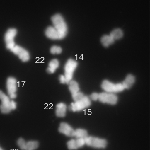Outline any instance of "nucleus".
Returning <instances> with one entry per match:
<instances>
[{
    "label": "nucleus",
    "mask_w": 150,
    "mask_h": 150,
    "mask_svg": "<svg viewBox=\"0 0 150 150\" xmlns=\"http://www.w3.org/2000/svg\"><path fill=\"white\" fill-rule=\"evenodd\" d=\"M118 100L115 94L105 91L98 93V100L102 103L114 105L117 103Z\"/></svg>",
    "instance_id": "nucleus-7"
},
{
    "label": "nucleus",
    "mask_w": 150,
    "mask_h": 150,
    "mask_svg": "<svg viewBox=\"0 0 150 150\" xmlns=\"http://www.w3.org/2000/svg\"><path fill=\"white\" fill-rule=\"evenodd\" d=\"M85 145L84 139H71L67 142L68 148L70 150H75L83 147Z\"/></svg>",
    "instance_id": "nucleus-12"
},
{
    "label": "nucleus",
    "mask_w": 150,
    "mask_h": 150,
    "mask_svg": "<svg viewBox=\"0 0 150 150\" xmlns=\"http://www.w3.org/2000/svg\"><path fill=\"white\" fill-rule=\"evenodd\" d=\"M59 80L60 83L62 84H67V82L66 78L64 75H60L59 78Z\"/></svg>",
    "instance_id": "nucleus-26"
},
{
    "label": "nucleus",
    "mask_w": 150,
    "mask_h": 150,
    "mask_svg": "<svg viewBox=\"0 0 150 150\" xmlns=\"http://www.w3.org/2000/svg\"><path fill=\"white\" fill-rule=\"evenodd\" d=\"M10 50L23 62H27L30 59V55L28 51L21 46L16 45Z\"/></svg>",
    "instance_id": "nucleus-10"
},
{
    "label": "nucleus",
    "mask_w": 150,
    "mask_h": 150,
    "mask_svg": "<svg viewBox=\"0 0 150 150\" xmlns=\"http://www.w3.org/2000/svg\"><path fill=\"white\" fill-rule=\"evenodd\" d=\"M59 66V62L57 59H54L51 60L48 64L47 71L49 74H53L56 71Z\"/></svg>",
    "instance_id": "nucleus-17"
},
{
    "label": "nucleus",
    "mask_w": 150,
    "mask_h": 150,
    "mask_svg": "<svg viewBox=\"0 0 150 150\" xmlns=\"http://www.w3.org/2000/svg\"><path fill=\"white\" fill-rule=\"evenodd\" d=\"M68 84L69 88L71 95H74L80 91L79 85L76 81L71 80Z\"/></svg>",
    "instance_id": "nucleus-20"
},
{
    "label": "nucleus",
    "mask_w": 150,
    "mask_h": 150,
    "mask_svg": "<svg viewBox=\"0 0 150 150\" xmlns=\"http://www.w3.org/2000/svg\"><path fill=\"white\" fill-rule=\"evenodd\" d=\"M87 131L82 128H78L74 130V137L75 138L85 139L88 136Z\"/></svg>",
    "instance_id": "nucleus-18"
},
{
    "label": "nucleus",
    "mask_w": 150,
    "mask_h": 150,
    "mask_svg": "<svg viewBox=\"0 0 150 150\" xmlns=\"http://www.w3.org/2000/svg\"><path fill=\"white\" fill-rule=\"evenodd\" d=\"M100 42L104 47H108L112 44L115 40L110 34H105L100 38Z\"/></svg>",
    "instance_id": "nucleus-16"
},
{
    "label": "nucleus",
    "mask_w": 150,
    "mask_h": 150,
    "mask_svg": "<svg viewBox=\"0 0 150 150\" xmlns=\"http://www.w3.org/2000/svg\"><path fill=\"white\" fill-rule=\"evenodd\" d=\"M98 93L96 92L92 93L90 95V98L91 100L94 101L98 100Z\"/></svg>",
    "instance_id": "nucleus-25"
},
{
    "label": "nucleus",
    "mask_w": 150,
    "mask_h": 150,
    "mask_svg": "<svg viewBox=\"0 0 150 150\" xmlns=\"http://www.w3.org/2000/svg\"><path fill=\"white\" fill-rule=\"evenodd\" d=\"M17 30L14 28H9L4 35V40L6 48L11 50L16 45L14 41V38L17 33Z\"/></svg>",
    "instance_id": "nucleus-8"
},
{
    "label": "nucleus",
    "mask_w": 150,
    "mask_h": 150,
    "mask_svg": "<svg viewBox=\"0 0 150 150\" xmlns=\"http://www.w3.org/2000/svg\"><path fill=\"white\" fill-rule=\"evenodd\" d=\"M62 51L61 47L58 46L53 45L50 48V52L51 53L54 54H59L61 53Z\"/></svg>",
    "instance_id": "nucleus-23"
},
{
    "label": "nucleus",
    "mask_w": 150,
    "mask_h": 150,
    "mask_svg": "<svg viewBox=\"0 0 150 150\" xmlns=\"http://www.w3.org/2000/svg\"><path fill=\"white\" fill-rule=\"evenodd\" d=\"M67 107L66 105L63 103L57 104L56 106V115L59 117H64L66 114Z\"/></svg>",
    "instance_id": "nucleus-15"
},
{
    "label": "nucleus",
    "mask_w": 150,
    "mask_h": 150,
    "mask_svg": "<svg viewBox=\"0 0 150 150\" xmlns=\"http://www.w3.org/2000/svg\"><path fill=\"white\" fill-rule=\"evenodd\" d=\"M53 27L64 38L67 31V25L62 15L59 14L54 15L51 18Z\"/></svg>",
    "instance_id": "nucleus-2"
},
{
    "label": "nucleus",
    "mask_w": 150,
    "mask_h": 150,
    "mask_svg": "<svg viewBox=\"0 0 150 150\" xmlns=\"http://www.w3.org/2000/svg\"><path fill=\"white\" fill-rule=\"evenodd\" d=\"M77 62L74 60L70 59L66 62L64 67V76L68 84L72 79L74 72L77 66Z\"/></svg>",
    "instance_id": "nucleus-6"
},
{
    "label": "nucleus",
    "mask_w": 150,
    "mask_h": 150,
    "mask_svg": "<svg viewBox=\"0 0 150 150\" xmlns=\"http://www.w3.org/2000/svg\"><path fill=\"white\" fill-rule=\"evenodd\" d=\"M135 81V78L132 74H129L121 83L125 89H129L133 85Z\"/></svg>",
    "instance_id": "nucleus-14"
},
{
    "label": "nucleus",
    "mask_w": 150,
    "mask_h": 150,
    "mask_svg": "<svg viewBox=\"0 0 150 150\" xmlns=\"http://www.w3.org/2000/svg\"><path fill=\"white\" fill-rule=\"evenodd\" d=\"M101 86L104 91L115 94L125 90L121 83H115L107 80H103Z\"/></svg>",
    "instance_id": "nucleus-4"
},
{
    "label": "nucleus",
    "mask_w": 150,
    "mask_h": 150,
    "mask_svg": "<svg viewBox=\"0 0 150 150\" xmlns=\"http://www.w3.org/2000/svg\"><path fill=\"white\" fill-rule=\"evenodd\" d=\"M26 141L22 138H18L16 142L17 145L22 150H25Z\"/></svg>",
    "instance_id": "nucleus-22"
},
{
    "label": "nucleus",
    "mask_w": 150,
    "mask_h": 150,
    "mask_svg": "<svg viewBox=\"0 0 150 150\" xmlns=\"http://www.w3.org/2000/svg\"><path fill=\"white\" fill-rule=\"evenodd\" d=\"M123 32L119 28H116L113 29L109 34L115 40L121 38L123 35Z\"/></svg>",
    "instance_id": "nucleus-19"
},
{
    "label": "nucleus",
    "mask_w": 150,
    "mask_h": 150,
    "mask_svg": "<svg viewBox=\"0 0 150 150\" xmlns=\"http://www.w3.org/2000/svg\"><path fill=\"white\" fill-rule=\"evenodd\" d=\"M10 98L9 97L0 90V100L1 101L0 109L3 113H8L16 108V103L14 101L10 100Z\"/></svg>",
    "instance_id": "nucleus-1"
},
{
    "label": "nucleus",
    "mask_w": 150,
    "mask_h": 150,
    "mask_svg": "<svg viewBox=\"0 0 150 150\" xmlns=\"http://www.w3.org/2000/svg\"><path fill=\"white\" fill-rule=\"evenodd\" d=\"M91 100L88 96L84 95L80 100L71 103L69 106L70 109L73 112L82 111L89 107Z\"/></svg>",
    "instance_id": "nucleus-5"
},
{
    "label": "nucleus",
    "mask_w": 150,
    "mask_h": 150,
    "mask_svg": "<svg viewBox=\"0 0 150 150\" xmlns=\"http://www.w3.org/2000/svg\"><path fill=\"white\" fill-rule=\"evenodd\" d=\"M85 145L96 149L105 148L108 145L107 140L104 138L88 136L85 139Z\"/></svg>",
    "instance_id": "nucleus-3"
},
{
    "label": "nucleus",
    "mask_w": 150,
    "mask_h": 150,
    "mask_svg": "<svg viewBox=\"0 0 150 150\" xmlns=\"http://www.w3.org/2000/svg\"><path fill=\"white\" fill-rule=\"evenodd\" d=\"M6 88L9 97L11 99L16 98L17 90V81L15 78L12 77H9L6 83Z\"/></svg>",
    "instance_id": "nucleus-9"
},
{
    "label": "nucleus",
    "mask_w": 150,
    "mask_h": 150,
    "mask_svg": "<svg viewBox=\"0 0 150 150\" xmlns=\"http://www.w3.org/2000/svg\"><path fill=\"white\" fill-rule=\"evenodd\" d=\"M39 143L36 140L26 141L25 150H35L38 147Z\"/></svg>",
    "instance_id": "nucleus-21"
},
{
    "label": "nucleus",
    "mask_w": 150,
    "mask_h": 150,
    "mask_svg": "<svg viewBox=\"0 0 150 150\" xmlns=\"http://www.w3.org/2000/svg\"><path fill=\"white\" fill-rule=\"evenodd\" d=\"M0 150H4L0 146Z\"/></svg>",
    "instance_id": "nucleus-27"
},
{
    "label": "nucleus",
    "mask_w": 150,
    "mask_h": 150,
    "mask_svg": "<svg viewBox=\"0 0 150 150\" xmlns=\"http://www.w3.org/2000/svg\"><path fill=\"white\" fill-rule=\"evenodd\" d=\"M58 131L60 133L67 137H74V129L67 123L61 122L59 125Z\"/></svg>",
    "instance_id": "nucleus-11"
},
{
    "label": "nucleus",
    "mask_w": 150,
    "mask_h": 150,
    "mask_svg": "<svg viewBox=\"0 0 150 150\" xmlns=\"http://www.w3.org/2000/svg\"><path fill=\"white\" fill-rule=\"evenodd\" d=\"M84 95L82 92L79 91L76 94L71 95L74 101H77L82 98Z\"/></svg>",
    "instance_id": "nucleus-24"
},
{
    "label": "nucleus",
    "mask_w": 150,
    "mask_h": 150,
    "mask_svg": "<svg viewBox=\"0 0 150 150\" xmlns=\"http://www.w3.org/2000/svg\"><path fill=\"white\" fill-rule=\"evenodd\" d=\"M45 33L47 37L52 39H61L64 38L53 26L48 27L46 29Z\"/></svg>",
    "instance_id": "nucleus-13"
}]
</instances>
